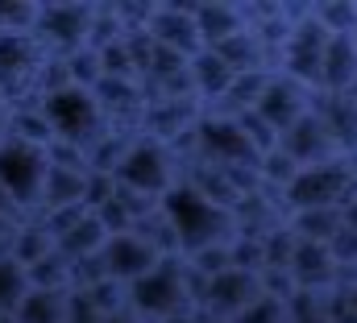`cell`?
I'll return each mask as SVG.
<instances>
[{
	"label": "cell",
	"mask_w": 357,
	"mask_h": 323,
	"mask_svg": "<svg viewBox=\"0 0 357 323\" xmlns=\"http://www.w3.org/2000/svg\"><path fill=\"white\" fill-rule=\"evenodd\" d=\"M162 216L171 220L178 237V257H195L199 249L237 237V220L229 207L212 203L204 191H195L187 178H178V187L162 199Z\"/></svg>",
	"instance_id": "cell-1"
},
{
	"label": "cell",
	"mask_w": 357,
	"mask_h": 323,
	"mask_svg": "<svg viewBox=\"0 0 357 323\" xmlns=\"http://www.w3.org/2000/svg\"><path fill=\"white\" fill-rule=\"evenodd\" d=\"M129 311L142 323H183L191 320L195 307V290L187 278V261L167 257L154 274H146L142 282L129 286Z\"/></svg>",
	"instance_id": "cell-2"
},
{
	"label": "cell",
	"mask_w": 357,
	"mask_h": 323,
	"mask_svg": "<svg viewBox=\"0 0 357 323\" xmlns=\"http://www.w3.org/2000/svg\"><path fill=\"white\" fill-rule=\"evenodd\" d=\"M42 112L54 129V141H71L84 154H91V145L108 133V116L88 87H63L54 95H42Z\"/></svg>",
	"instance_id": "cell-3"
},
{
	"label": "cell",
	"mask_w": 357,
	"mask_h": 323,
	"mask_svg": "<svg viewBox=\"0 0 357 323\" xmlns=\"http://www.w3.org/2000/svg\"><path fill=\"white\" fill-rule=\"evenodd\" d=\"M46 174H50V150H42L33 141H21V137H8L0 145V187L13 195L17 207L38 216Z\"/></svg>",
	"instance_id": "cell-4"
},
{
	"label": "cell",
	"mask_w": 357,
	"mask_h": 323,
	"mask_svg": "<svg viewBox=\"0 0 357 323\" xmlns=\"http://www.w3.org/2000/svg\"><path fill=\"white\" fill-rule=\"evenodd\" d=\"M112 178L137 195H150V199H167L171 191L178 187V170H175V154L154 141V137H137L133 150L125 154V162L112 170Z\"/></svg>",
	"instance_id": "cell-5"
},
{
	"label": "cell",
	"mask_w": 357,
	"mask_h": 323,
	"mask_svg": "<svg viewBox=\"0 0 357 323\" xmlns=\"http://www.w3.org/2000/svg\"><path fill=\"white\" fill-rule=\"evenodd\" d=\"M91 25H96V8H88V4H42L33 38L42 42L46 54L71 58L84 46H91Z\"/></svg>",
	"instance_id": "cell-6"
},
{
	"label": "cell",
	"mask_w": 357,
	"mask_h": 323,
	"mask_svg": "<svg viewBox=\"0 0 357 323\" xmlns=\"http://www.w3.org/2000/svg\"><path fill=\"white\" fill-rule=\"evenodd\" d=\"M195 141H199V162L208 166H262V154L254 150L237 116L204 112L195 125Z\"/></svg>",
	"instance_id": "cell-7"
},
{
	"label": "cell",
	"mask_w": 357,
	"mask_h": 323,
	"mask_svg": "<svg viewBox=\"0 0 357 323\" xmlns=\"http://www.w3.org/2000/svg\"><path fill=\"white\" fill-rule=\"evenodd\" d=\"M262 274H245V269H229L212 282H204L199 294V315L208 323H233L245 307H254L262 299Z\"/></svg>",
	"instance_id": "cell-8"
},
{
	"label": "cell",
	"mask_w": 357,
	"mask_h": 323,
	"mask_svg": "<svg viewBox=\"0 0 357 323\" xmlns=\"http://www.w3.org/2000/svg\"><path fill=\"white\" fill-rule=\"evenodd\" d=\"M312 104H316V91H312V87H303V83H295L291 75L274 71V79H270V87L262 91V100H258L254 112L282 137L287 129H295V125L312 112Z\"/></svg>",
	"instance_id": "cell-9"
},
{
	"label": "cell",
	"mask_w": 357,
	"mask_h": 323,
	"mask_svg": "<svg viewBox=\"0 0 357 323\" xmlns=\"http://www.w3.org/2000/svg\"><path fill=\"white\" fill-rule=\"evenodd\" d=\"M100 261H104V269H108V278H112V282H121V286H133V282H142L146 274H154V269H158L167 257H162L154 244L146 241V237H137V233H125V237H112V241L104 244Z\"/></svg>",
	"instance_id": "cell-10"
},
{
	"label": "cell",
	"mask_w": 357,
	"mask_h": 323,
	"mask_svg": "<svg viewBox=\"0 0 357 323\" xmlns=\"http://www.w3.org/2000/svg\"><path fill=\"white\" fill-rule=\"evenodd\" d=\"M278 145L299 162L303 170H307V166H324V162L345 158V154H341V145L333 141V133H328L324 116L316 112V104H312V112H307L295 129H287V133H282V141H278Z\"/></svg>",
	"instance_id": "cell-11"
},
{
	"label": "cell",
	"mask_w": 357,
	"mask_h": 323,
	"mask_svg": "<svg viewBox=\"0 0 357 323\" xmlns=\"http://www.w3.org/2000/svg\"><path fill=\"white\" fill-rule=\"evenodd\" d=\"M146 33L162 46V50H175L183 58H195L204 50V38H199V25H195V4L191 8H154L150 13V25Z\"/></svg>",
	"instance_id": "cell-12"
},
{
	"label": "cell",
	"mask_w": 357,
	"mask_h": 323,
	"mask_svg": "<svg viewBox=\"0 0 357 323\" xmlns=\"http://www.w3.org/2000/svg\"><path fill=\"white\" fill-rule=\"evenodd\" d=\"M337 274H341V265H337V257H333V249H328V244L299 241L295 257H291V278H295V286H299V290L333 294V290H337Z\"/></svg>",
	"instance_id": "cell-13"
},
{
	"label": "cell",
	"mask_w": 357,
	"mask_h": 323,
	"mask_svg": "<svg viewBox=\"0 0 357 323\" xmlns=\"http://www.w3.org/2000/svg\"><path fill=\"white\" fill-rule=\"evenodd\" d=\"M316 112L324 116L333 141L341 145L345 158H357V95H333V91H316Z\"/></svg>",
	"instance_id": "cell-14"
},
{
	"label": "cell",
	"mask_w": 357,
	"mask_h": 323,
	"mask_svg": "<svg viewBox=\"0 0 357 323\" xmlns=\"http://www.w3.org/2000/svg\"><path fill=\"white\" fill-rule=\"evenodd\" d=\"M191 83H195V100H204L208 108H216V104L233 91L237 71H233L216 50H199V54L191 58Z\"/></svg>",
	"instance_id": "cell-15"
},
{
	"label": "cell",
	"mask_w": 357,
	"mask_h": 323,
	"mask_svg": "<svg viewBox=\"0 0 357 323\" xmlns=\"http://www.w3.org/2000/svg\"><path fill=\"white\" fill-rule=\"evenodd\" d=\"M357 87V42L354 33H337L324 50V79L320 91H333V95H349Z\"/></svg>",
	"instance_id": "cell-16"
},
{
	"label": "cell",
	"mask_w": 357,
	"mask_h": 323,
	"mask_svg": "<svg viewBox=\"0 0 357 323\" xmlns=\"http://www.w3.org/2000/svg\"><path fill=\"white\" fill-rule=\"evenodd\" d=\"M195 25H199L204 50H216L229 38H237L241 29H250V17L237 4H195Z\"/></svg>",
	"instance_id": "cell-17"
},
{
	"label": "cell",
	"mask_w": 357,
	"mask_h": 323,
	"mask_svg": "<svg viewBox=\"0 0 357 323\" xmlns=\"http://www.w3.org/2000/svg\"><path fill=\"white\" fill-rule=\"evenodd\" d=\"M29 294H33L29 269L17 257H0V315H17Z\"/></svg>",
	"instance_id": "cell-18"
},
{
	"label": "cell",
	"mask_w": 357,
	"mask_h": 323,
	"mask_svg": "<svg viewBox=\"0 0 357 323\" xmlns=\"http://www.w3.org/2000/svg\"><path fill=\"white\" fill-rule=\"evenodd\" d=\"M17 323H67V294H50V290H33L21 311L13 315Z\"/></svg>",
	"instance_id": "cell-19"
},
{
	"label": "cell",
	"mask_w": 357,
	"mask_h": 323,
	"mask_svg": "<svg viewBox=\"0 0 357 323\" xmlns=\"http://www.w3.org/2000/svg\"><path fill=\"white\" fill-rule=\"evenodd\" d=\"M287 323H333V294L295 290L287 299Z\"/></svg>",
	"instance_id": "cell-20"
},
{
	"label": "cell",
	"mask_w": 357,
	"mask_h": 323,
	"mask_svg": "<svg viewBox=\"0 0 357 323\" xmlns=\"http://www.w3.org/2000/svg\"><path fill=\"white\" fill-rule=\"evenodd\" d=\"M233 323H287V303L274 299V294H262L254 307H245Z\"/></svg>",
	"instance_id": "cell-21"
},
{
	"label": "cell",
	"mask_w": 357,
	"mask_h": 323,
	"mask_svg": "<svg viewBox=\"0 0 357 323\" xmlns=\"http://www.w3.org/2000/svg\"><path fill=\"white\" fill-rule=\"evenodd\" d=\"M108 315L96 307V299H91L88 290H71L67 294V323H104Z\"/></svg>",
	"instance_id": "cell-22"
},
{
	"label": "cell",
	"mask_w": 357,
	"mask_h": 323,
	"mask_svg": "<svg viewBox=\"0 0 357 323\" xmlns=\"http://www.w3.org/2000/svg\"><path fill=\"white\" fill-rule=\"evenodd\" d=\"M328 249H333V257H337V265H357V228H341L333 241H328Z\"/></svg>",
	"instance_id": "cell-23"
},
{
	"label": "cell",
	"mask_w": 357,
	"mask_h": 323,
	"mask_svg": "<svg viewBox=\"0 0 357 323\" xmlns=\"http://www.w3.org/2000/svg\"><path fill=\"white\" fill-rule=\"evenodd\" d=\"M13 212H17V203H13V195L0 187V216H13Z\"/></svg>",
	"instance_id": "cell-24"
},
{
	"label": "cell",
	"mask_w": 357,
	"mask_h": 323,
	"mask_svg": "<svg viewBox=\"0 0 357 323\" xmlns=\"http://www.w3.org/2000/svg\"><path fill=\"white\" fill-rule=\"evenodd\" d=\"M345 224H349V228H357V195L345 203Z\"/></svg>",
	"instance_id": "cell-25"
},
{
	"label": "cell",
	"mask_w": 357,
	"mask_h": 323,
	"mask_svg": "<svg viewBox=\"0 0 357 323\" xmlns=\"http://www.w3.org/2000/svg\"><path fill=\"white\" fill-rule=\"evenodd\" d=\"M104 323H142V320H137L133 311H121V315H108V320H104Z\"/></svg>",
	"instance_id": "cell-26"
},
{
	"label": "cell",
	"mask_w": 357,
	"mask_h": 323,
	"mask_svg": "<svg viewBox=\"0 0 357 323\" xmlns=\"http://www.w3.org/2000/svg\"><path fill=\"white\" fill-rule=\"evenodd\" d=\"M345 299H349V307H354V311H357V286H354V290H349V294H345Z\"/></svg>",
	"instance_id": "cell-27"
},
{
	"label": "cell",
	"mask_w": 357,
	"mask_h": 323,
	"mask_svg": "<svg viewBox=\"0 0 357 323\" xmlns=\"http://www.w3.org/2000/svg\"><path fill=\"white\" fill-rule=\"evenodd\" d=\"M354 42H357V29H354Z\"/></svg>",
	"instance_id": "cell-28"
}]
</instances>
